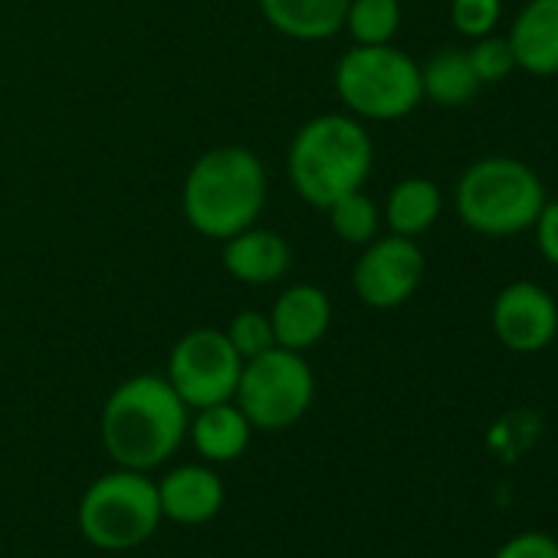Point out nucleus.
Returning <instances> with one entry per match:
<instances>
[{"label":"nucleus","mask_w":558,"mask_h":558,"mask_svg":"<svg viewBox=\"0 0 558 558\" xmlns=\"http://www.w3.org/2000/svg\"><path fill=\"white\" fill-rule=\"evenodd\" d=\"M187 411L191 408L178 398L168 378L151 372L132 375L116 385V391L102 404V447L119 466L151 473L184 444L191 421Z\"/></svg>","instance_id":"nucleus-1"},{"label":"nucleus","mask_w":558,"mask_h":558,"mask_svg":"<svg viewBox=\"0 0 558 558\" xmlns=\"http://www.w3.org/2000/svg\"><path fill=\"white\" fill-rule=\"evenodd\" d=\"M266 168L240 145L204 151L181 187V214L187 227L207 240H227L253 227L266 207Z\"/></svg>","instance_id":"nucleus-2"},{"label":"nucleus","mask_w":558,"mask_h":558,"mask_svg":"<svg viewBox=\"0 0 558 558\" xmlns=\"http://www.w3.org/2000/svg\"><path fill=\"white\" fill-rule=\"evenodd\" d=\"M375 165V145L362 119L349 112H326L310 119L290 142L287 174L293 191L326 210L339 197L362 191Z\"/></svg>","instance_id":"nucleus-3"},{"label":"nucleus","mask_w":558,"mask_h":558,"mask_svg":"<svg viewBox=\"0 0 558 558\" xmlns=\"http://www.w3.org/2000/svg\"><path fill=\"white\" fill-rule=\"evenodd\" d=\"M545 201V184L535 168L509 155L473 161L453 187L457 217L480 236H512L529 230Z\"/></svg>","instance_id":"nucleus-4"},{"label":"nucleus","mask_w":558,"mask_h":558,"mask_svg":"<svg viewBox=\"0 0 558 558\" xmlns=\"http://www.w3.org/2000/svg\"><path fill=\"white\" fill-rule=\"evenodd\" d=\"M332 83L339 102L362 122H398L424 102L421 63L395 44L352 47L336 63Z\"/></svg>","instance_id":"nucleus-5"},{"label":"nucleus","mask_w":558,"mask_h":558,"mask_svg":"<svg viewBox=\"0 0 558 558\" xmlns=\"http://www.w3.org/2000/svg\"><path fill=\"white\" fill-rule=\"evenodd\" d=\"M158 483L142 470H112L99 476L80 499V529L102 551H129L145 545L161 525Z\"/></svg>","instance_id":"nucleus-6"},{"label":"nucleus","mask_w":558,"mask_h":558,"mask_svg":"<svg viewBox=\"0 0 558 558\" xmlns=\"http://www.w3.org/2000/svg\"><path fill=\"white\" fill-rule=\"evenodd\" d=\"M316 398V375L303 352L266 349L243 362L236 381V408L246 414L253 430H287L306 417Z\"/></svg>","instance_id":"nucleus-7"},{"label":"nucleus","mask_w":558,"mask_h":558,"mask_svg":"<svg viewBox=\"0 0 558 558\" xmlns=\"http://www.w3.org/2000/svg\"><path fill=\"white\" fill-rule=\"evenodd\" d=\"M243 359L227 342L223 329H191L184 332L168 355V385L178 398L197 411L207 404L233 401Z\"/></svg>","instance_id":"nucleus-8"},{"label":"nucleus","mask_w":558,"mask_h":558,"mask_svg":"<svg viewBox=\"0 0 558 558\" xmlns=\"http://www.w3.org/2000/svg\"><path fill=\"white\" fill-rule=\"evenodd\" d=\"M427 259L411 236H375L352 266V290L368 310H398L421 290Z\"/></svg>","instance_id":"nucleus-9"},{"label":"nucleus","mask_w":558,"mask_h":558,"mask_svg":"<svg viewBox=\"0 0 558 558\" xmlns=\"http://www.w3.org/2000/svg\"><path fill=\"white\" fill-rule=\"evenodd\" d=\"M489 326L502 349L515 355H535L545 352L558 336V303L532 279H515L496 293L489 306Z\"/></svg>","instance_id":"nucleus-10"},{"label":"nucleus","mask_w":558,"mask_h":558,"mask_svg":"<svg viewBox=\"0 0 558 558\" xmlns=\"http://www.w3.org/2000/svg\"><path fill=\"white\" fill-rule=\"evenodd\" d=\"M269 326L279 349L310 352L326 339L332 326V300L316 283H293L276 296Z\"/></svg>","instance_id":"nucleus-11"},{"label":"nucleus","mask_w":558,"mask_h":558,"mask_svg":"<svg viewBox=\"0 0 558 558\" xmlns=\"http://www.w3.org/2000/svg\"><path fill=\"white\" fill-rule=\"evenodd\" d=\"M220 259H223L227 276H233L236 283L269 287V283H279V279L290 272L293 250H290L283 233L253 223V227L223 240Z\"/></svg>","instance_id":"nucleus-12"},{"label":"nucleus","mask_w":558,"mask_h":558,"mask_svg":"<svg viewBox=\"0 0 558 558\" xmlns=\"http://www.w3.org/2000/svg\"><path fill=\"white\" fill-rule=\"evenodd\" d=\"M158 502L165 519L178 525H204L223 506V480L204 463L174 466L158 483Z\"/></svg>","instance_id":"nucleus-13"},{"label":"nucleus","mask_w":558,"mask_h":558,"mask_svg":"<svg viewBox=\"0 0 558 558\" xmlns=\"http://www.w3.org/2000/svg\"><path fill=\"white\" fill-rule=\"evenodd\" d=\"M506 37L515 53V70L558 76V0H525Z\"/></svg>","instance_id":"nucleus-14"},{"label":"nucleus","mask_w":558,"mask_h":558,"mask_svg":"<svg viewBox=\"0 0 558 558\" xmlns=\"http://www.w3.org/2000/svg\"><path fill=\"white\" fill-rule=\"evenodd\" d=\"M266 24L287 40L319 44L345 27L349 0H256Z\"/></svg>","instance_id":"nucleus-15"},{"label":"nucleus","mask_w":558,"mask_h":558,"mask_svg":"<svg viewBox=\"0 0 558 558\" xmlns=\"http://www.w3.org/2000/svg\"><path fill=\"white\" fill-rule=\"evenodd\" d=\"M187 437L207 463H230L250 447L253 424L236 408V401H220L194 411L187 421Z\"/></svg>","instance_id":"nucleus-16"},{"label":"nucleus","mask_w":558,"mask_h":558,"mask_svg":"<svg viewBox=\"0 0 558 558\" xmlns=\"http://www.w3.org/2000/svg\"><path fill=\"white\" fill-rule=\"evenodd\" d=\"M444 210V194L430 178H404L388 191L381 220L388 223V233L417 240L427 233Z\"/></svg>","instance_id":"nucleus-17"},{"label":"nucleus","mask_w":558,"mask_h":558,"mask_svg":"<svg viewBox=\"0 0 558 558\" xmlns=\"http://www.w3.org/2000/svg\"><path fill=\"white\" fill-rule=\"evenodd\" d=\"M421 89H424V99H430L434 106L460 109L483 86L470 66L466 50H440L421 66Z\"/></svg>","instance_id":"nucleus-18"},{"label":"nucleus","mask_w":558,"mask_h":558,"mask_svg":"<svg viewBox=\"0 0 558 558\" xmlns=\"http://www.w3.org/2000/svg\"><path fill=\"white\" fill-rule=\"evenodd\" d=\"M401 17V0H349L342 31L355 47H381L398 37Z\"/></svg>","instance_id":"nucleus-19"},{"label":"nucleus","mask_w":558,"mask_h":558,"mask_svg":"<svg viewBox=\"0 0 558 558\" xmlns=\"http://www.w3.org/2000/svg\"><path fill=\"white\" fill-rule=\"evenodd\" d=\"M329 214V227L332 233L349 243V246H365L375 236H381V207L365 194V191H352L345 197H339L336 204L326 207Z\"/></svg>","instance_id":"nucleus-20"},{"label":"nucleus","mask_w":558,"mask_h":558,"mask_svg":"<svg viewBox=\"0 0 558 558\" xmlns=\"http://www.w3.org/2000/svg\"><path fill=\"white\" fill-rule=\"evenodd\" d=\"M466 57H470V66H473L480 86L506 83L515 73V53L509 47V37L486 34V37L473 40V47L466 50Z\"/></svg>","instance_id":"nucleus-21"},{"label":"nucleus","mask_w":558,"mask_h":558,"mask_svg":"<svg viewBox=\"0 0 558 558\" xmlns=\"http://www.w3.org/2000/svg\"><path fill=\"white\" fill-rule=\"evenodd\" d=\"M223 336H227V342L236 349V355H240L243 362H246V359H256V355H263L266 349L276 345L272 326H269V313H259V310H240V313L227 323Z\"/></svg>","instance_id":"nucleus-22"},{"label":"nucleus","mask_w":558,"mask_h":558,"mask_svg":"<svg viewBox=\"0 0 558 558\" xmlns=\"http://www.w3.org/2000/svg\"><path fill=\"white\" fill-rule=\"evenodd\" d=\"M502 0H450V24L460 37L480 40L499 27Z\"/></svg>","instance_id":"nucleus-23"},{"label":"nucleus","mask_w":558,"mask_h":558,"mask_svg":"<svg viewBox=\"0 0 558 558\" xmlns=\"http://www.w3.org/2000/svg\"><path fill=\"white\" fill-rule=\"evenodd\" d=\"M493 558H558V538L548 532H519L506 538Z\"/></svg>","instance_id":"nucleus-24"},{"label":"nucleus","mask_w":558,"mask_h":558,"mask_svg":"<svg viewBox=\"0 0 558 558\" xmlns=\"http://www.w3.org/2000/svg\"><path fill=\"white\" fill-rule=\"evenodd\" d=\"M529 230L535 233V250L542 259L558 269V201H545Z\"/></svg>","instance_id":"nucleus-25"},{"label":"nucleus","mask_w":558,"mask_h":558,"mask_svg":"<svg viewBox=\"0 0 558 558\" xmlns=\"http://www.w3.org/2000/svg\"><path fill=\"white\" fill-rule=\"evenodd\" d=\"M558 80V76H555ZM555 102H558V83H555Z\"/></svg>","instance_id":"nucleus-26"}]
</instances>
